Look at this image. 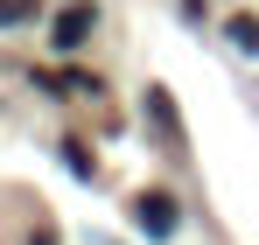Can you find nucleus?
Returning a JSON list of instances; mask_svg holds the SVG:
<instances>
[{"instance_id":"obj_1","label":"nucleus","mask_w":259,"mask_h":245,"mask_svg":"<svg viewBox=\"0 0 259 245\" xmlns=\"http://www.w3.org/2000/svg\"><path fill=\"white\" fill-rule=\"evenodd\" d=\"M91 28H98V7H91V0H70V7L56 14V28H49V42H56V49H77V42H84Z\"/></svg>"},{"instance_id":"obj_2","label":"nucleus","mask_w":259,"mask_h":245,"mask_svg":"<svg viewBox=\"0 0 259 245\" xmlns=\"http://www.w3.org/2000/svg\"><path fill=\"white\" fill-rule=\"evenodd\" d=\"M133 217H140L147 238H175V196H168V189H147V196L133 203Z\"/></svg>"},{"instance_id":"obj_3","label":"nucleus","mask_w":259,"mask_h":245,"mask_svg":"<svg viewBox=\"0 0 259 245\" xmlns=\"http://www.w3.org/2000/svg\"><path fill=\"white\" fill-rule=\"evenodd\" d=\"M28 7H35V0H0V21H21Z\"/></svg>"}]
</instances>
